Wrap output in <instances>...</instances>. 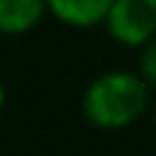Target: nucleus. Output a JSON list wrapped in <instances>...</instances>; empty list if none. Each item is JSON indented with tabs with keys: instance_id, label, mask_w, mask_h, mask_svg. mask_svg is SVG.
Instances as JSON below:
<instances>
[{
	"instance_id": "f257e3e1",
	"label": "nucleus",
	"mask_w": 156,
	"mask_h": 156,
	"mask_svg": "<svg viewBox=\"0 0 156 156\" xmlns=\"http://www.w3.org/2000/svg\"><path fill=\"white\" fill-rule=\"evenodd\" d=\"M151 104V87L136 73L110 69L87 84L81 95V113L98 130H124Z\"/></svg>"
},
{
	"instance_id": "f03ea898",
	"label": "nucleus",
	"mask_w": 156,
	"mask_h": 156,
	"mask_svg": "<svg viewBox=\"0 0 156 156\" xmlns=\"http://www.w3.org/2000/svg\"><path fill=\"white\" fill-rule=\"evenodd\" d=\"M107 32L124 46H142L156 35V0H113Z\"/></svg>"
},
{
	"instance_id": "7ed1b4c3",
	"label": "nucleus",
	"mask_w": 156,
	"mask_h": 156,
	"mask_svg": "<svg viewBox=\"0 0 156 156\" xmlns=\"http://www.w3.org/2000/svg\"><path fill=\"white\" fill-rule=\"evenodd\" d=\"M113 0H46V9L69 26H95L104 23Z\"/></svg>"
},
{
	"instance_id": "20e7f679",
	"label": "nucleus",
	"mask_w": 156,
	"mask_h": 156,
	"mask_svg": "<svg viewBox=\"0 0 156 156\" xmlns=\"http://www.w3.org/2000/svg\"><path fill=\"white\" fill-rule=\"evenodd\" d=\"M46 0H0V32L23 35L41 23Z\"/></svg>"
},
{
	"instance_id": "39448f33",
	"label": "nucleus",
	"mask_w": 156,
	"mask_h": 156,
	"mask_svg": "<svg viewBox=\"0 0 156 156\" xmlns=\"http://www.w3.org/2000/svg\"><path fill=\"white\" fill-rule=\"evenodd\" d=\"M139 78L147 87H156V35L147 44H142V58H139Z\"/></svg>"
},
{
	"instance_id": "423d86ee",
	"label": "nucleus",
	"mask_w": 156,
	"mask_h": 156,
	"mask_svg": "<svg viewBox=\"0 0 156 156\" xmlns=\"http://www.w3.org/2000/svg\"><path fill=\"white\" fill-rule=\"evenodd\" d=\"M3 104H6V90H3V81H0V113H3Z\"/></svg>"
},
{
	"instance_id": "0eeeda50",
	"label": "nucleus",
	"mask_w": 156,
	"mask_h": 156,
	"mask_svg": "<svg viewBox=\"0 0 156 156\" xmlns=\"http://www.w3.org/2000/svg\"><path fill=\"white\" fill-rule=\"evenodd\" d=\"M153 122H156V110H153Z\"/></svg>"
}]
</instances>
